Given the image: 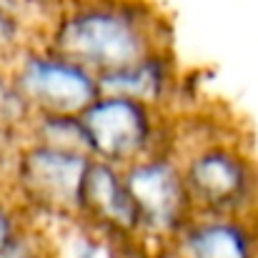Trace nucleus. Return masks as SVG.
<instances>
[{"label":"nucleus","mask_w":258,"mask_h":258,"mask_svg":"<svg viewBox=\"0 0 258 258\" xmlns=\"http://www.w3.org/2000/svg\"><path fill=\"white\" fill-rule=\"evenodd\" d=\"M43 45L98 78L173 50L166 20L141 0H73L55 15Z\"/></svg>","instance_id":"f257e3e1"},{"label":"nucleus","mask_w":258,"mask_h":258,"mask_svg":"<svg viewBox=\"0 0 258 258\" xmlns=\"http://www.w3.org/2000/svg\"><path fill=\"white\" fill-rule=\"evenodd\" d=\"M171 153L196 213H258V156L216 115L178 118L173 113Z\"/></svg>","instance_id":"f03ea898"},{"label":"nucleus","mask_w":258,"mask_h":258,"mask_svg":"<svg viewBox=\"0 0 258 258\" xmlns=\"http://www.w3.org/2000/svg\"><path fill=\"white\" fill-rule=\"evenodd\" d=\"M90 156L23 138L8 161V193L35 221L76 223Z\"/></svg>","instance_id":"7ed1b4c3"},{"label":"nucleus","mask_w":258,"mask_h":258,"mask_svg":"<svg viewBox=\"0 0 258 258\" xmlns=\"http://www.w3.org/2000/svg\"><path fill=\"white\" fill-rule=\"evenodd\" d=\"M93 158L118 168L171 151L173 110L115 93H100L78 115Z\"/></svg>","instance_id":"20e7f679"},{"label":"nucleus","mask_w":258,"mask_h":258,"mask_svg":"<svg viewBox=\"0 0 258 258\" xmlns=\"http://www.w3.org/2000/svg\"><path fill=\"white\" fill-rule=\"evenodd\" d=\"M123 180L138 216L141 243L148 253L166 248L193 218V203L171 151L143 156L123 166Z\"/></svg>","instance_id":"39448f33"},{"label":"nucleus","mask_w":258,"mask_h":258,"mask_svg":"<svg viewBox=\"0 0 258 258\" xmlns=\"http://www.w3.org/2000/svg\"><path fill=\"white\" fill-rule=\"evenodd\" d=\"M20 95L35 115H81L100 95L98 76L58 50L30 45L10 68Z\"/></svg>","instance_id":"423d86ee"},{"label":"nucleus","mask_w":258,"mask_h":258,"mask_svg":"<svg viewBox=\"0 0 258 258\" xmlns=\"http://www.w3.org/2000/svg\"><path fill=\"white\" fill-rule=\"evenodd\" d=\"M76 223L108 241L143 248L136 206L125 188L123 168L90 158L81 188V208Z\"/></svg>","instance_id":"0eeeda50"},{"label":"nucleus","mask_w":258,"mask_h":258,"mask_svg":"<svg viewBox=\"0 0 258 258\" xmlns=\"http://www.w3.org/2000/svg\"><path fill=\"white\" fill-rule=\"evenodd\" d=\"M166 248L180 258H258V213H193Z\"/></svg>","instance_id":"6e6552de"},{"label":"nucleus","mask_w":258,"mask_h":258,"mask_svg":"<svg viewBox=\"0 0 258 258\" xmlns=\"http://www.w3.org/2000/svg\"><path fill=\"white\" fill-rule=\"evenodd\" d=\"M98 83H100V93L128 95V98L173 110L183 88V78L173 58V50H163L128 68L100 76Z\"/></svg>","instance_id":"1a4fd4ad"},{"label":"nucleus","mask_w":258,"mask_h":258,"mask_svg":"<svg viewBox=\"0 0 258 258\" xmlns=\"http://www.w3.org/2000/svg\"><path fill=\"white\" fill-rule=\"evenodd\" d=\"M33 113L20 95L10 71L0 68V146L15 151V146L28 136Z\"/></svg>","instance_id":"9d476101"},{"label":"nucleus","mask_w":258,"mask_h":258,"mask_svg":"<svg viewBox=\"0 0 258 258\" xmlns=\"http://www.w3.org/2000/svg\"><path fill=\"white\" fill-rule=\"evenodd\" d=\"M30 221L33 216L25 213L10 193L0 196V248H5Z\"/></svg>","instance_id":"9b49d317"},{"label":"nucleus","mask_w":258,"mask_h":258,"mask_svg":"<svg viewBox=\"0 0 258 258\" xmlns=\"http://www.w3.org/2000/svg\"><path fill=\"white\" fill-rule=\"evenodd\" d=\"M143 258H180V256H175L171 248H158V251H153V253H148Z\"/></svg>","instance_id":"f8f14e48"},{"label":"nucleus","mask_w":258,"mask_h":258,"mask_svg":"<svg viewBox=\"0 0 258 258\" xmlns=\"http://www.w3.org/2000/svg\"><path fill=\"white\" fill-rule=\"evenodd\" d=\"M5 153H8V148H3V146H0V168H3L5 158H10V156H5Z\"/></svg>","instance_id":"ddd939ff"}]
</instances>
